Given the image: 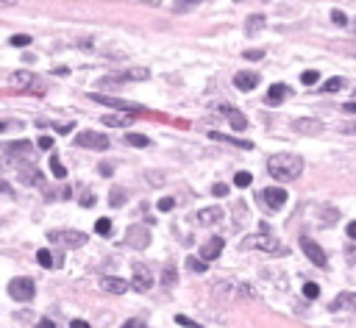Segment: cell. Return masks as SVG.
<instances>
[{
    "label": "cell",
    "mask_w": 356,
    "mask_h": 328,
    "mask_svg": "<svg viewBox=\"0 0 356 328\" xmlns=\"http://www.w3.org/2000/svg\"><path fill=\"white\" fill-rule=\"evenodd\" d=\"M301 81H303L306 86H314V84L320 81V72H317V70H306V72H301Z\"/></svg>",
    "instance_id": "4dcf8cb0"
},
{
    "label": "cell",
    "mask_w": 356,
    "mask_h": 328,
    "mask_svg": "<svg viewBox=\"0 0 356 328\" xmlns=\"http://www.w3.org/2000/svg\"><path fill=\"white\" fill-rule=\"evenodd\" d=\"M9 150H31V142H12Z\"/></svg>",
    "instance_id": "ee69618b"
},
{
    "label": "cell",
    "mask_w": 356,
    "mask_h": 328,
    "mask_svg": "<svg viewBox=\"0 0 356 328\" xmlns=\"http://www.w3.org/2000/svg\"><path fill=\"white\" fill-rule=\"evenodd\" d=\"M95 231L100 234V237H109V234H111V220H109V217H100V220L95 223Z\"/></svg>",
    "instance_id": "484cf974"
},
{
    "label": "cell",
    "mask_w": 356,
    "mask_h": 328,
    "mask_svg": "<svg viewBox=\"0 0 356 328\" xmlns=\"http://www.w3.org/2000/svg\"><path fill=\"white\" fill-rule=\"evenodd\" d=\"M37 328H56V322H53V320H42Z\"/></svg>",
    "instance_id": "f907efd6"
},
{
    "label": "cell",
    "mask_w": 356,
    "mask_h": 328,
    "mask_svg": "<svg viewBox=\"0 0 356 328\" xmlns=\"http://www.w3.org/2000/svg\"><path fill=\"white\" fill-rule=\"evenodd\" d=\"M353 300H356V295H353V292H342V295H339V298H337V300H334V303H331V311H339V309H342V306L353 303Z\"/></svg>",
    "instance_id": "cb8c5ba5"
},
{
    "label": "cell",
    "mask_w": 356,
    "mask_h": 328,
    "mask_svg": "<svg viewBox=\"0 0 356 328\" xmlns=\"http://www.w3.org/2000/svg\"><path fill=\"white\" fill-rule=\"evenodd\" d=\"M148 75H151L148 70H128V72H117V75H111V78H103L100 86H114V84H123V81H145Z\"/></svg>",
    "instance_id": "7c38bea8"
},
{
    "label": "cell",
    "mask_w": 356,
    "mask_h": 328,
    "mask_svg": "<svg viewBox=\"0 0 356 328\" xmlns=\"http://www.w3.org/2000/svg\"><path fill=\"white\" fill-rule=\"evenodd\" d=\"M37 262L42 264V267H53V256H50V251H48V248H42V251L37 253Z\"/></svg>",
    "instance_id": "e575fe53"
},
{
    "label": "cell",
    "mask_w": 356,
    "mask_h": 328,
    "mask_svg": "<svg viewBox=\"0 0 356 328\" xmlns=\"http://www.w3.org/2000/svg\"><path fill=\"white\" fill-rule=\"evenodd\" d=\"M126 142H128V145H134V148H148V145H151V139H148L145 134H128Z\"/></svg>",
    "instance_id": "603a6c76"
},
{
    "label": "cell",
    "mask_w": 356,
    "mask_h": 328,
    "mask_svg": "<svg viewBox=\"0 0 356 328\" xmlns=\"http://www.w3.org/2000/svg\"><path fill=\"white\" fill-rule=\"evenodd\" d=\"M142 3H151V6H159V3H162V0H142Z\"/></svg>",
    "instance_id": "91938a15"
},
{
    "label": "cell",
    "mask_w": 356,
    "mask_h": 328,
    "mask_svg": "<svg viewBox=\"0 0 356 328\" xmlns=\"http://www.w3.org/2000/svg\"><path fill=\"white\" fill-rule=\"evenodd\" d=\"M148 178H151V184H153V186L162 184V173H148Z\"/></svg>",
    "instance_id": "f6af8a7d"
},
{
    "label": "cell",
    "mask_w": 356,
    "mask_h": 328,
    "mask_svg": "<svg viewBox=\"0 0 356 328\" xmlns=\"http://www.w3.org/2000/svg\"><path fill=\"white\" fill-rule=\"evenodd\" d=\"M0 192H12V184H6V181H0Z\"/></svg>",
    "instance_id": "11a10c76"
},
{
    "label": "cell",
    "mask_w": 356,
    "mask_h": 328,
    "mask_svg": "<svg viewBox=\"0 0 356 328\" xmlns=\"http://www.w3.org/2000/svg\"><path fill=\"white\" fill-rule=\"evenodd\" d=\"M262 25H265V14H251V17L245 20V34L248 36H256L262 31Z\"/></svg>",
    "instance_id": "44dd1931"
},
{
    "label": "cell",
    "mask_w": 356,
    "mask_h": 328,
    "mask_svg": "<svg viewBox=\"0 0 356 328\" xmlns=\"http://www.w3.org/2000/svg\"><path fill=\"white\" fill-rule=\"evenodd\" d=\"M100 289H103V292H111V295H123V292H128V281L114 278V275H103V278H100Z\"/></svg>",
    "instance_id": "9a60e30c"
},
{
    "label": "cell",
    "mask_w": 356,
    "mask_h": 328,
    "mask_svg": "<svg viewBox=\"0 0 356 328\" xmlns=\"http://www.w3.org/2000/svg\"><path fill=\"white\" fill-rule=\"evenodd\" d=\"M195 220H198L200 226H214L217 220H223V206H209V209H200L198 214H195Z\"/></svg>",
    "instance_id": "2e32d148"
},
{
    "label": "cell",
    "mask_w": 356,
    "mask_h": 328,
    "mask_svg": "<svg viewBox=\"0 0 356 328\" xmlns=\"http://www.w3.org/2000/svg\"><path fill=\"white\" fill-rule=\"evenodd\" d=\"M342 131H345V134H356V123H353V126H345Z\"/></svg>",
    "instance_id": "6f0895ef"
},
{
    "label": "cell",
    "mask_w": 356,
    "mask_h": 328,
    "mask_svg": "<svg viewBox=\"0 0 356 328\" xmlns=\"http://www.w3.org/2000/svg\"><path fill=\"white\" fill-rule=\"evenodd\" d=\"M173 206H175L173 197H162V200H159V211H173Z\"/></svg>",
    "instance_id": "f35d334b"
},
{
    "label": "cell",
    "mask_w": 356,
    "mask_h": 328,
    "mask_svg": "<svg viewBox=\"0 0 356 328\" xmlns=\"http://www.w3.org/2000/svg\"><path fill=\"white\" fill-rule=\"evenodd\" d=\"M348 237H350V239H356V220H353V223H348Z\"/></svg>",
    "instance_id": "c3c4849f"
},
{
    "label": "cell",
    "mask_w": 356,
    "mask_h": 328,
    "mask_svg": "<svg viewBox=\"0 0 356 328\" xmlns=\"http://www.w3.org/2000/svg\"><path fill=\"white\" fill-rule=\"evenodd\" d=\"M187 267L192 270V273H206V270H209V264H206L203 259H198V256H189L187 259Z\"/></svg>",
    "instance_id": "d4e9b609"
},
{
    "label": "cell",
    "mask_w": 356,
    "mask_h": 328,
    "mask_svg": "<svg viewBox=\"0 0 356 328\" xmlns=\"http://www.w3.org/2000/svg\"><path fill=\"white\" fill-rule=\"evenodd\" d=\"M3 128H9V123H0V131H3Z\"/></svg>",
    "instance_id": "94428289"
},
{
    "label": "cell",
    "mask_w": 356,
    "mask_h": 328,
    "mask_svg": "<svg viewBox=\"0 0 356 328\" xmlns=\"http://www.w3.org/2000/svg\"><path fill=\"white\" fill-rule=\"evenodd\" d=\"M211 192H214L217 197H225V195H228V186H225V184H214V186H211Z\"/></svg>",
    "instance_id": "60d3db41"
},
{
    "label": "cell",
    "mask_w": 356,
    "mask_h": 328,
    "mask_svg": "<svg viewBox=\"0 0 356 328\" xmlns=\"http://www.w3.org/2000/svg\"><path fill=\"white\" fill-rule=\"evenodd\" d=\"M111 170H114L111 164H100V175H111Z\"/></svg>",
    "instance_id": "681fc988"
},
{
    "label": "cell",
    "mask_w": 356,
    "mask_h": 328,
    "mask_svg": "<svg viewBox=\"0 0 356 328\" xmlns=\"http://www.w3.org/2000/svg\"><path fill=\"white\" fill-rule=\"evenodd\" d=\"M92 100L103 103V106H109V108H117V112H145V108L139 106V103H131V100H123V97H109V95H97V92H92Z\"/></svg>",
    "instance_id": "52a82bcc"
},
{
    "label": "cell",
    "mask_w": 356,
    "mask_h": 328,
    "mask_svg": "<svg viewBox=\"0 0 356 328\" xmlns=\"http://www.w3.org/2000/svg\"><path fill=\"white\" fill-rule=\"evenodd\" d=\"M59 131H61V134H70V131H73V123H64V126H59Z\"/></svg>",
    "instance_id": "816d5d0a"
},
{
    "label": "cell",
    "mask_w": 356,
    "mask_h": 328,
    "mask_svg": "<svg viewBox=\"0 0 356 328\" xmlns=\"http://www.w3.org/2000/svg\"><path fill=\"white\" fill-rule=\"evenodd\" d=\"M290 128L295 134H301V137H314V134L323 131V123L314 120V117H298V120H292V123H290Z\"/></svg>",
    "instance_id": "9c48e42d"
},
{
    "label": "cell",
    "mask_w": 356,
    "mask_h": 328,
    "mask_svg": "<svg viewBox=\"0 0 356 328\" xmlns=\"http://www.w3.org/2000/svg\"><path fill=\"white\" fill-rule=\"evenodd\" d=\"M234 86H236V89H242V92H251V89L259 86V75H256V72H236V75H234Z\"/></svg>",
    "instance_id": "ac0fdd59"
},
{
    "label": "cell",
    "mask_w": 356,
    "mask_h": 328,
    "mask_svg": "<svg viewBox=\"0 0 356 328\" xmlns=\"http://www.w3.org/2000/svg\"><path fill=\"white\" fill-rule=\"evenodd\" d=\"M137 325H142V320H128L123 328H137Z\"/></svg>",
    "instance_id": "f5cc1de1"
},
{
    "label": "cell",
    "mask_w": 356,
    "mask_h": 328,
    "mask_svg": "<svg viewBox=\"0 0 356 328\" xmlns=\"http://www.w3.org/2000/svg\"><path fill=\"white\" fill-rule=\"evenodd\" d=\"M50 170H53V175H56V178H64V175H67V167L61 164L59 159H56V156L50 159Z\"/></svg>",
    "instance_id": "d6a6232c"
},
{
    "label": "cell",
    "mask_w": 356,
    "mask_h": 328,
    "mask_svg": "<svg viewBox=\"0 0 356 328\" xmlns=\"http://www.w3.org/2000/svg\"><path fill=\"white\" fill-rule=\"evenodd\" d=\"M9 295H12L14 300H20V303H28V300L37 295V284H34V278H28V275L12 278L9 281Z\"/></svg>",
    "instance_id": "3957f363"
},
{
    "label": "cell",
    "mask_w": 356,
    "mask_h": 328,
    "mask_svg": "<svg viewBox=\"0 0 356 328\" xmlns=\"http://www.w3.org/2000/svg\"><path fill=\"white\" fill-rule=\"evenodd\" d=\"M303 298L317 300V298H320V286H317V284H312V281H309V284H303Z\"/></svg>",
    "instance_id": "f1b7e54d"
},
{
    "label": "cell",
    "mask_w": 356,
    "mask_h": 328,
    "mask_svg": "<svg viewBox=\"0 0 356 328\" xmlns=\"http://www.w3.org/2000/svg\"><path fill=\"white\" fill-rule=\"evenodd\" d=\"M17 0H0V6H14Z\"/></svg>",
    "instance_id": "680465c9"
},
{
    "label": "cell",
    "mask_w": 356,
    "mask_h": 328,
    "mask_svg": "<svg viewBox=\"0 0 356 328\" xmlns=\"http://www.w3.org/2000/svg\"><path fill=\"white\" fill-rule=\"evenodd\" d=\"M211 139H214V142H231V145H236V148H245V150H251L254 148V145L248 142V139H236V137H225V134H217V131H211L209 134Z\"/></svg>",
    "instance_id": "7402d4cb"
},
{
    "label": "cell",
    "mask_w": 356,
    "mask_h": 328,
    "mask_svg": "<svg viewBox=\"0 0 356 328\" xmlns=\"http://www.w3.org/2000/svg\"><path fill=\"white\" fill-rule=\"evenodd\" d=\"M103 123L109 128H128L134 123V114H103Z\"/></svg>",
    "instance_id": "ffe728a7"
},
{
    "label": "cell",
    "mask_w": 356,
    "mask_h": 328,
    "mask_svg": "<svg viewBox=\"0 0 356 328\" xmlns=\"http://www.w3.org/2000/svg\"><path fill=\"white\" fill-rule=\"evenodd\" d=\"M39 148H42V150H50V148H53V139H50V137H39Z\"/></svg>",
    "instance_id": "7bdbcfd3"
},
{
    "label": "cell",
    "mask_w": 356,
    "mask_h": 328,
    "mask_svg": "<svg viewBox=\"0 0 356 328\" xmlns=\"http://www.w3.org/2000/svg\"><path fill=\"white\" fill-rule=\"evenodd\" d=\"M301 248H303V253H306V259L314 264V267H326V253H323V248H320L317 242H312L309 237H301Z\"/></svg>",
    "instance_id": "8fae6325"
},
{
    "label": "cell",
    "mask_w": 356,
    "mask_h": 328,
    "mask_svg": "<svg viewBox=\"0 0 356 328\" xmlns=\"http://www.w3.org/2000/svg\"><path fill=\"white\" fill-rule=\"evenodd\" d=\"M267 173L278 181H295L303 173V159L295 153H276L267 159Z\"/></svg>",
    "instance_id": "6da1fadb"
},
{
    "label": "cell",
    "mask_w": 356,
    "mask_h": 328,
    "mask_svg": "<svg viewBox=\"0 0 356 328\" xmlns=\"http://www.w3.org/2000/svg\"><path fill=\"white\" fill-rule=\"evenodd\" d=\"M23 178H25V184H39V181H42V175H39L37 170H34V173H31V170H25Z\"/></svg>",
    "instance_id": "74e56055"
},
{
    "label": "cell",
    "mask_w": 356,
    "mask_h": 328,
    "mask_svg": "<svg viewBox=\"0 0 356 328\" xmlns=\"http://www.w3.org/2000/svg\"><path fill=\"white\" fill-rule=\"evenodd\" d=\"M131 286L137 292H148L153 286V273L145 267V264H134V273H131Z\"/></svg>",
    "instance_id": "ba28073f"
},
{
    "label": "cell",
    "mask_w": 356,
    "mask_h": 328,
    "mask_svg": "<svg viewBox=\"0 0 356 328\" xmlns=\"http://www.w3.org/2000/svg\"><path fill=\"white\" fill-rule=\"evenodd\" d=\"M12 45L14 48H25V45H31V36L28 34H17V36H12Z\"/></svg>",
    "instance_id": "d590c367"
},
{
    "label": "cell",
    "mask_w": 356,
    "mask_h": 328,
    "mask_svg": "<svg viewBox=\"0 0 356 328\" xmlns=\"http://www.w3.org/2000/svg\"><path fill=\"white\" fill-rule=\"evenodd\" d=\"M181 6H195V3H200V0H178Z\"/></svg>",
    "instance_id": "9f6ffc18"
},
{
    "label": "cell",
    "mask_w": 356,
    "mask_h": 328,
    "mask_svg": "<svg viewBox=\"0 0 356 328\" xmlns=\"http://www.w3.org/2000/svg\"><path fill=\"white\" fill-rule=\"evenodd\" d=\"M320 214H323V220H326V223L339 220V211H337V209H331V206H320Z\"/></svg>",
    "instance_id": "1f68e13d"
},
{
    "label": "cell",
    "mask_w": 356,
    "mask_h": 328,
    "mask_svg": "<svg viewBox=\"0 0 356 328\" xmlns=\"http://www.w3.org/2000/svg\"><path fill=\"white\" fill-rule=\"evenodd\" d=\"M173 284H175V267L167 264V267L162 270V286H173Z\"/></svg>",
    "instance_id": "4316f807"
},
{
    "label": "cell",
    "mask_w": 356,
    "mask_h": 328,
    "mask_svg": "<svg viewBox=\"0 0 356 328\" xmlns=\"http://www.w3.org/2000/svg\"><path fill=\"white\" fill-rule=\"evenodd\" d=\"M220 112L228 117V123H231V128H234V131H245L248 120H245V114H242L240 108H234V106H220Z\"/></svg>",
    "instance_id": "e0dca14e"
},
{
    "label": "cell",
    "mask_w": 356,
    "mask_h": 328,
    "mask_svg": "<svg viewBox=\"0 0 356 328\" xmlns=\"http://www.w3.org/2000/svg\"><path fill=\"white\" fill-rule=\"evenodd\" d=\"M48 239L56 245H64V248H81V245H86V234L84 231H48Z\"/></svg>",
    "instance_id": "277c9868"
},
{
    "label": "cell",
    "mask_w": 356,
    "mask_h": 328,
    "mask_svg": "<svg viewBox=\"0 0 356 328\" xmlns=\"http://www.w3.org/2000/svg\"><path fill=\"white\" fill-rule=\"evenodd\" d=\"M342 108H345V112H350V114H356V103H345Z\"/></svg>",
    "instance_id": "db71d44e"
},
{
    "label": "cell",
    "mask_w": 356,
    "mask_h": 328,
    "mask_svg": "<svg viewBox=\"0 0 356 328\" xmlns=\"http://www.w3.org/2000/svg\"><path fill=\"white\" fill-rule=\"evenodd\" d=\"M109 203L111 206H123V203H126V192H123L120 186H114V189L109 192Z\"/></svg>",
    "instance_id": "83f0119b"
},
{
    "label": "cell",
    "mask_w": 356,
    "mask_h": 328,
    "mask_svg": "<svg viewBox=\"0 0 356 328\" xmlns=\"http://www.w3.org/2000/svg\"><path fill=\"white\" fill-rule=\"evenodd\" d=\"M262 56H265V50H248V53H245V59H248V61H259Z\"/></svg>",
    "instance_id": "b9f144b4"
},
{
    "label": "cell",
    "mask_w": 356,
    "mask_h": 328,
    "mask_svg": "<svg viewBox=\"0 0 356 328\" xmlns=\"http://www.w3.org/2000/svg\"><path fill=\"white\" fill-rule=\"evenodd\" d=\"M353 311H356V300H353Z\"/></svg>",
    "instance_id": "6125c7cd"
},
{
    "label": "cell",
    "mask_w": 356,
    "mask_h": 328,
    "mask_svg": "<svg viewBox=\"0 0 356 328\" xmlns=\"http://www.w3.org/2000/svg\"><path fill=\"white\" fill-rule=\"evenodd\" d=\"M220 253H223V239H220V237H211L209 242L200 248V256H198V259H203V262L209 264V262H214Z\"/></svg>",
    "instance_id": "5bb4252c"
},
{
    "label": "cell",
    "mask_w": 356,
    "mask_h": 328,
    "mask_svg": "<svg viewBox=\"0 0 356 328\" xmlns=\"http://www.w3.org/2000/svg\"><path fill=\"white\" fill-rule=\"evenodd\" d=\"M242 251H262V253H270V256H284L287 248H284L276 237L259 231V234H248V237L242 239Z\"/></svg>",
    "instance_id": "7a4b0ae2"
},
{
    "label": "cell",
    "mask_w": 356,
    "mask_h": 328,
    "mask_svg": "<svg viewBox=\"0 0 356 328\" xmlns=\"http://www.w3.org/2000/svg\"><path fill=\"white\" fill-rule=\"evenodd\" d=\"M81 206H86V209H89V206H95V195H84V200H81Z\"/></svg>",
    "instance_id": "bcb514c9"
},
{
    "label": "cell",
    "mask_w": 356,
    "mask_h": 328,
    "mask_svg": "<svg viewBox=\"0 0 356 328\" xmlns=\"http://www.w3.org/2000/svg\"><path fill=\"white\" fill-rule=\"evenodd\" d=\"M175 322H178V325H187V328H200V322H192L187 314H175Z\"/></svg>",
    "instance_id": "8d00e7d4"
},
{
    "label": "cell",
    "mask_w": 356,
    "mask_h": 328,
    "mask_svg": "<svg viewBox=\"0 0 356 328\" xmlns=\"http://www.w3.org/2000/svg\"><path fill=\"white\" fill-rule=\"evenodd\" d=\"M70 328H92L89 322H84V320H73L70 322Z\"/></svg>",
    "instance_id": "7dc6e473"
},
{
    "label": "cell",
    "mask_w": 356,
    "mask_h": 328,
    "mask_svg": "<svg viewBox=\"0 0 356 328\" xmlns=\"http://www.w3.org/2000/svg\"><path fill=\"white\" fill-rule=\"evenodd\" d=\"M331 23H337V25H345V23H348V17H345V12H331Z\"/></svg>",
    "instance_id": "ab89813d"
},
{
    "label": "cell",
    "mask_w": 356,
    "mask_h": 328,
    "mask_svg": "<svg viewBox=\"0 0 356 328\" xmlns=\"http://www.w3.org/2000/svg\"><path fill=\"white\" fill-rule=\"evenodd\" d=\"M345 86V81L342 78H328L326 84H323V92H339Z\"/></svg>",
    "instance_id": "f546056e"
},
{
    "label": "cell",
    "mask_w": 356,
    "mask_h": 328,
    "mask_svg": "<svg viewBox=\"0 0 356 328\" xmlns=\"http://www.w3.org/2000/svg\"><path fill=\"white\" fill-rule=\"evenodd\" d=\"M126 242L134 245V248H148L151 245V234H148L145 226H131L126 234Z\"/></svg>",
    "instance_id": "4fadbf2b"
},
{
    "label": "cell",
    "mask_w": 356,
    "mask_h": 328,
    "mask_svg": "<svg viewBox=\"0 0 356 328\" xmlns=\"http://www.w3.org/2000/svg\"><path fill=\"white\" fill-rule=\"evenodd\" d=\"M251 181H254V175H251V173H236V175H234V184L240 186V189L251 186Z\"/></svg>",
    "instance_id": "836d02e7"
},
{
    "label": "cell",
    "mask_w": 356,
    "mask_h": 328,
    "mask_svg": "<svg viewBox=\"0 0 356 328\" xmlns=\"http://www.w3.org/2000/svg\"><path fill=\"white\" fill-rule=\"evenodd\" d=\"M12 86H17V89H28V92H34V95H45L42 81H39V78L34 75L31 70L14 72V75H12Z\"/></svg>",
    "instance_id": "5b68a950"
},
{
    "label": "cell",
    "mask_w": 356,
    "mask_h": 328,
    "mask_svg": "<svg viewBox=\"0 0 356 328\" xmlns=\"http://www.w3.org/2000/svg\"><path fill=\"white\" fill-rule=\"evenodd\" d=\"M259 200L267 211H278L284 203H287V192H284L281 186H267V189L259 192Z\"/></svg>",
    "instance_id": "8992f818"
},
{
    "label": "cell",
    "mask_w": 356,
    "mask_h": 328,
    "mask_svg": "<svg viewBox=\"0 0 356 328\" xmlns=\"http://www.w3.org/2000/svg\"><path fill=\"white\" fill-rule=\"evenodd\" d=\"M287 95H290V86H287V84H273L270 89H267L265 100H267V106H278V103H281Z\"/></svg>",
    "instance_id": "d6986e66"
},
{
    "label": "cell",
    "mask_w": 356,
    "mask_h": 328,
    "mask_svg": "<svg viewBox=\"0 0 356 328\" xmlns=\"http://www.w3.org/2000/svg\"><path fill=\"white\" fill-rule=\"evenodd\" d=\"M75 145H78V148H89V150H106L109 148V139L95 134V131H81L78 137H75Z\"/></svg>",
    "instance_id": "30bf717a"
}]
</instances>
